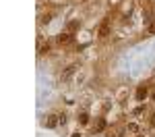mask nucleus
Returning <instances> with one entry per match:
<instances>
[{
	"label": "nucleus",
	"mask_w": 155,
	"mask_h": 137,
	"mask_svg": "<svg viewBox=\"0 0 155 137\" xmlns=\"http://www.w3.org/2000/svg\"><path fill=\"white\" fill-rule=\"evenodd\" d=\"M136 137H143V135H136Z\"/></svg>",
	"instance_id": "nucleus-11"
},
{
	"label": "nucleus",
	"mask_w": 155,
	"mask_h": 137,
	"mask_svg": "<svg viewBox=\"0 0 155 137\" xmlns=\"http://www.w3.org/2000/svg\"><path fill=\"white\" fill-rule=\"evenodd\" d=\"M58 123H60V118H58L56 114H52V116L48 118V123H46V127H48V129H54V127H56Z\"/></svg>",
	"instance_id": "nucleus-1"
},
{
	"label": "nucleus",
	"mask_w": 155,
	"mask_h": 137,
	"mask_svg": "<svg viewBox=\"0 0 155 137\" xmlns=\"http://www.w3.org/2000/svg\"><path fill=\"white\" fill-rule=\"evenodd\" d=\"M103 129H106V121H103V118H101V121L97 123V133H101Z\"/></svg>",
	"instance_id": "nucleus-6"
},
{
	"label": "nucleus",
	"mask_w": 155,
	"mask_h": 137,
	"mask_svg": "<svg viewBox=\"0 0 155 137\" xmlns=\"http://www.w3.org/2000/svg\"><path fill=\"white\" fill-rule=\"evenodd\" d=\"M73 137H79V135H73Z\"/></svg>",
	"instance_id": "nucleus-10"
},
{
	"label": "nucleus",
	"mask_w": 155,
	"mask_h": 137,
	"mask_svg": "<svg viewBox=\"0 0 155 137\" xmlns=\"http://www.w3.org/2000/svg\"><path fill=\"white\" fill-rule=\"evenodd\" d=\"M79 121H81V125H87V123H89V116H87V114L83 112V114L79 116Z\"/></svg>",
	"instance_id": "nucleus-5"
},
{
	"label": "nucleus",
	"mask_w": 155,
	"mask_h": 137,
	"mask_svg": "<svg viewBox=\"0 0 155 137\" xmlns=\"http://www.w3.org/2000/svg\"><path fill=\"white\" fill-rule=\"evenodd\" d=\"M75 68H77V66H68V68H66V73L62 75V79H68V77L73 75V71H75Z\"/></svg>",
	"instance_id": "nucleus-4"
},
{
	"label": "nucleus",
	"mask_w": 155,
	"mask_h": 137,
	"mask_svg": "<svg viewBox=\"0 0 155 137\" xmlns=\"http://www.w3.org/2000/svg\"><path fill=\"white\" fill-rule=\"evenodd\" d=\"M151 125H153V127H155V114H153V116H151Z\"/></svg>",
	"instance_id": "nucleus-9"
},
{
	"label": "nucleus",
	"mask_w": 155,
	"mask_h": 137,
	"mask_svg": "<svg viewBox=\"0 0 155 137\" xmlns=\"http://www.w3.org/2000/svg\"><path fill=\"white\" fill-rule=\"evenodd\" d=\"M71 40H73L71 33H60V36H58V42H60V44H68Z\"/></svg>",
	"instance_id": "nucleus-2"
},
{
	"label": "nucleus",
	"mask_w": 155,
	"mask_h": 137,
	"mask_svg": "<svg viewBox=\"0 0 155 137\" xmlns=\"http://www.w3.org/2000/svg\"><path fill=\"white\" fill-rule=\"evenodd\" d=\"M149 31H151V33H155V23H153L151 27H149Z\"/></svg>",
	"instance_id": "nucleus-8"
},
{
	"label": "nucleus",
	"mask_w": 155,
	"mask_h": 137,
	"mask_svg": "<svg viewBox=\"0 0 155 137\" xmlns=\"http://www.w3.org/2000/svg\"><path fill=\"white\" fill-rule=\"evenodd\" d=\"M99 36H101V38H106V36H108V25H101V29H99Z\"/></svg>",
	"instance_id": "nucleus-7"
},
{
	"label": "nucleus",
	"mask_w": 155,
	"mask_h": 137,
	"mask_svg": "<svg viewBox=\"0 0 155 137\" xmlns=\"http://www.w3.org/2000/svg\"><path fill=\"white\" fill-rule=\"evenodd\" d=\"M143 98H147V87H139L136 89V100H143Z\"/></svg>",
	"instance_id": "nucleus-3"
}]
</instances>
